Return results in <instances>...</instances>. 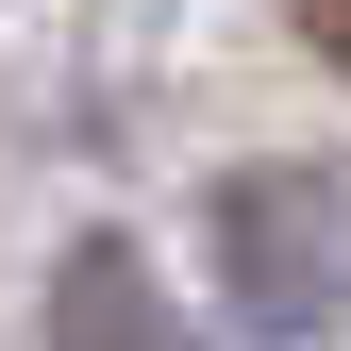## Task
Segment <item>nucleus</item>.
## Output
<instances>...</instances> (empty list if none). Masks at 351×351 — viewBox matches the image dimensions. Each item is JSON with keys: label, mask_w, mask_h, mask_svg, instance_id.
<instances>
[{"label": "nucleus", "mask_w": 351, "mask_h": 351, "mask_svg": "<svg viewBox=\"0 0 351 351\" xmlns=\"http://www.w3.org/2000/svg\"><path fill=\"white\" fill-rule=\"evenodd\" d=\"M217 251H234V285L268 301L285 335H318L351 301V201L318 167H251V184H217Z\"/></svg>", "instance_id": "f257e3e1"}, {"label": "nucleus", "mask_w": 351, "mask_h": 351, "mask_svg": "<svg viewBox=\"0 0 351 351\" xmlns=\"http://www.w3.org/2000/svg\"><path fill=\"white\" fill-rule=\"evenodd\" d=\"M51 351H184V335H167L151 268L101 234V251H67V285H51Z\"/></svg>", "instance_id": "f03ea898"}, {"label": "nucleus", "mask_w": 351, "mask_h": 351, "mask_svg": "<svg viewBox=\"0 0 351 351\" xmlns=\"http://www.w3.org/2000/svg\"><path fill=\"white\" fill-rule=\"evenodd\" d=\"M301 17H318V51H335V67H351V0H301Z\"/></svg>", "instance_id": "7ed1b4c3"}]
</instances>
